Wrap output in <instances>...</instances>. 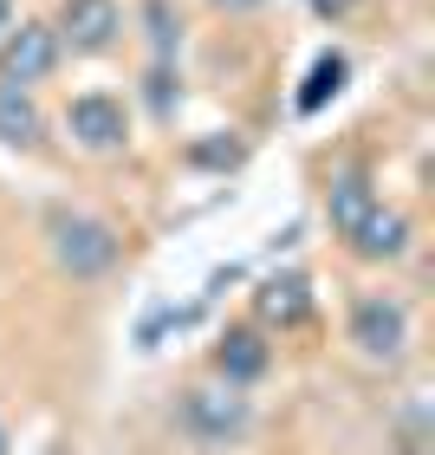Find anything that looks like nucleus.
<instances>
[{
    "mask_svg": "<svg viewBox=\"0 0 435 455\" xmlns=\"http://www.w3.org/2000/svg\"><path fill=\"white\" fill-rule=\"evenodd\" d=\"M39 241H46L52 274L72 286H105L123 267V228L105 221L98 209H78V202H52L39 215Z\"/></svg>",
    "mask_w": 435,
    "mask_h": 455,
    "instance_id": "nucleus-1",
    "label": "nucleus"
},
{
    "mask_svg": "<svg viewBox=\"0 0 435 455\" xmlns=\"http://www.w3.org/2000/svg\"><path fill=\"white\" fill-rule=\"evenodd\" d=\"M254 423H260L254 390H234V384H221V378L182 384L176 403H170V429H176L195 455H227V449H241L247 436H254Z\"/></svg>",
    "mask_w": 435,
    "mask_h": 455,
    "instance_id": "nucleus-2",
    "label": "nucleus"
},
{
    "mask_svg": "<svg viewBox=\"0 0 435 455\" xmlns=\"http://www.w3.org/2000/svg\"><path fill=\"white\" fill-rule=\"evenodd\" d=\"M344 345L351 358L370 364V371H397L409 358V345H416V319H409L403 293H390V286H370L344 306Z\"/></svg>",
    "mask_w": 435,
    "mask_h": 455,
    "instance_id": "nucleus-3",
    "label": "nucleus"
},
{
    "mask_svg": "<svg viewBox=\"0 0 435 455\" xmlns=\"http://www.w3.org/2000/svg\"><path fill=\"white\" fill-rule=\"evenodd\" d=\"M59 131L72 137L78 156H123V150H130V137H137V111L123 105V92L91 85V92H72L66 98Z\"/></svg>",
    "mask_w": 435,
    "mask_h": 455,
    "instance_id": "nucleus-4",
    "label": "nucleus"
},
{
    "mask_svg": "<svg viewBox=\"0 0 435 455\" xmlns=\"http://www.w3.org/2000/svg\"><path fill=\"white\" fill-rule=\"evenodd\" d=\"M273 358H280V339L254 319H234V325H221L215 345H209V378L234 384V390H260L273 378Z\"/></svg>",
    "mask_w": 435,
    "mask_h": 455,
    "instance_id": "nucleus-5",
    "label": "nucleus"
},
{
    "mask_svg": "<svg viewBox=\"0 0 435 455\" xmlns=\"http://www.w3.org/2000/svg\"><path fill=\"white\" fill-rule=\"evenodd\" d=\"M319 313V286L305 267H273V274H260L254 280V293H247V319L266 325V332H299L305 319Z\"/></svg>",
    "mask_w": 435,
    "mask_h": 455,
    "instance_id": "nucleus-6",
    "label": "nucleus"
},
{
    "mask_svg": "<svg viewBox=\"0 0 435 455\" xmlns=\"http://www.w3.org/2000/svg\"><path fill=\"white\" fill-rule=\"evenodd\" d=\"M59 66H66V52H59L52 20H13V27L0 33V85L39 92Z\"/></svg>",
    "mask_w": 435,
    "mask_h": 455,
    "instance_id": "nucleus-7",
    "label": "nucleus"
},
{
    "mask_svg": "<svg viewBox=\"0 0 435 455\" xmlns=\"http://www.w3.org/2000/svg\"><path fill=\"white\" fill-rule=\"evenodd\" d=\"M52 33H59V52L105 59V52L123 46V7L117 0H59L52 7Z\"/></svg>",
    "mask_w": 435,
    "mask_h": 455,
    "instance_id": "nucleus-8",
    "label": "nucleus"
},
{
    "mask_svg": "<svg viewBox=\"0 0 435 455\" xmlns=\"http://www.w3.org/2000/svg\"><path fill=\"white\" fill-rule=\"evenodd\" d=\"M344 247L358 260H370V267H397L409 247H416V221H409L403 209H390V202H377V209L344 235Z\"/></svg>",
    "mask_w": 435,
    "mask_h": 455,
    "instance_id": "nucleus-9",
    "label": "nucleus"
},
{
    "mask_svg": "<svg viewBox=\"0 0 435 455\" xmlns=\"http://www.w3.org/2000/svg\"><path fill=\"white\" fill-rule=\"evenodd\" d=\"M377 202H384V189L370 182V170H358V163H344V170L325 176V221H331V235H338V241H344L370 209H377Z\"/></svg>",
    "mask_w": 435,
    "mask_h": 455,
    "instance_id": "nucleus-10",
    "label": "nucleus"
},
{
    "mask_svg": "<svg viewBox=\"0 0 435 455\" xmlns=\"http://www.w3.org/2000/svg\"><path fill=\"white\" fill-rule=\"evenodd\" d=\"M46 111H39V98L33 92H20V85H0V143L20 156H33V150H46Z\"/></svg>",
    "mask_w": 435,
    "mask_h": 455,
    "instance_id": "nucleus-11",
    "label": "nucleus"
},
{
    "mask_svg": "<svg viewBox=\"0 0 435 455\" xmlns=\"http://www.w3.org/2000/svg\"><path fill=\"white\" fill-rule=\"evenodd\" d=\"M143 105H150V117L170 131L176 111H182V72H176V59H150L143 66Z\"/></svg>",
    "mask_w": 435,
    "mask_h": 455,
    "instance_id": "nucleus-12",
    "label": "nucleus"
},
{
    "mask_svg": "<svg viewBox=\"0 0 435 455\" xmlns=\"http://www.w3.org/2000/svg\"><path fill=\"white\" fill-rule=\"evenodd\" d=\"M137 20H143V39H150V59H176L182 52V13L170 0H137Z\"/></svg>",
    "mask_w": 435,
    "mask_h": 455,
    "instance_id": "nucleus-13",
    "label": "nucleus"
},
{
    "mask_svg": "<svg viewBox=\"0 0 435 455\" xmlns=\"http://www.w3.org/2000/svg\"><path fill=\"white\" fill-rule=\"evenodd\" d=\"M344 78H351V59H344V52H319V59H312V72H305L299 111H305V117L325 111V98H338V92H344Z\"/></svg>",
    "mask_w": 435,
    "mask_h": 455,
    "instance_id": "nucleus-14",
    "label": "nucleus"
},
{
    "mask_svg": "<svg viewBox=\"0 0 435 455\" xmlns=\"http://www.w3.org/2000/svg\"><path fill=\"white\" fill-rule=\"evenodd\" d=\"M215 137H227V143H195V150H189V163H195V170H241L247 143H241L234 131H215Z\"/></svg>",
    "mask_w": 435,
    "mask_h": 455,
    "instance_id": "nucleus-15",
    "label": "nucleus"
},
{
    "mask_svg": "<svg viewBox=\"0 0 435 455\" xmlns=\"http://www.w3.org/2000/svg\"><path fill=\"white\" fill-rule=\"evenodd\" d=\"M429 410L416 403V410H409V417H403V429H397V455H429Z\"/></svg>",
    "mask_w": 435,
    "mask_h": 455,
    "instance_id": "nucleus-16",
    "label": "nucleus"
},
{
    "mask_svg": "<svg viewBox=\"0 0 435 455\" xmlns=\"http://www.w3.org/2000/svg\"><path fill=\"white\" fill-rule=\"evenodd\" d=\"M209 13H221V20H247V13H266L273 0H202Z\"/></svg>",
    "mask_w": 435,
    "mask_h": 455,
    "instance_id": "nucleus-17",
    "label": "nucleus"
},
{
    "mask_svg": "<svg viewBox=\"0 0 435 455\" xmlns=\"http://www.w3.org/2000/svg\"><path fill=\"white\" fill-rule=\"evenodd\" d=\"M305 7H312L319 20H331V27H338V20H351V7H358V0H305Z\"/></svg>",
    "mask_w": 435,
    "mask_h": 455,
    "instance_id": "nucleus-18",
    "label": "nucleus"
},
{
    "mask_svg": "<svg viewBox=\"0 0 435 455\" xmlns=\"http://www.w3.org/2000/svg\"><path fill=\"white\" fill-rule=\"evenodd\" d=\"M0 455H13V429H7V417H0Z\"/></svg>",
    "mask_w": 435,
    "mask_h": 455,
    "instance_id": "nucleus-19",
    "label": "nucleus"
},
{
    "mask_svg": "<svg viewBox=\"0 0 435 455\" xmlns=\"http://www.w3.org/2000/svg\"><path fill=\"white\" fill-rule=\"evenodd\" d=\"M13 27V0H0V33H7Z\"/></svg>",
    "mask_w": 435,
    "mask_h": 455,
    "instance_id": "nucleus-20",
    "label": "nucleus"
}]
</instances>
